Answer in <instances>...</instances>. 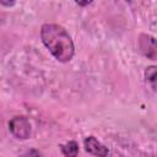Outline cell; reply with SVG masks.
<instances>
[{
    "instance_id": "6da1fadb",
    "label": "cell",
    "mask_w": 157,
    "mask_h": 157,
    "mask_svg": "<svg viewBox=\"0 0 157 157\" xmlns=\"http://www.w3.org/2000/svg\"><path fill=\"white\" fill-rule=\"evenodd\" d=\"M40 38L43 44L58 61L67 63L74 58V42L63 26L56 23H44L40 28Z\"/></svg>"
},
{
    "instance_id": "7a4b0ae2",
    "label": "cell",
    "mask_w": 157,
    "mask_h": 157,
    "mask_svg": "<svg viewBox=\"0 0 157 157\" xmlns=\"http://www.w3.org/2000/svg\"><path fill=\"white\" fill-rule=\"evenodd\" d=\"M9 129L11 134L18 140H26L31 135V123L23 115L13 117L9 121Z\"/></svg>"
},
{
    "instance_id": "3957f363",
    "label": "cell",
    "mask_w": 157,
    "mask_h": 157,
    "mask_svg": "<svg viewBox=\"0 0 157 157\" xmlns=\"http://www.w3.org/2000/svg\"><path fill=\"white\" fill-rule=\"evenodd\" d=\"M139 45L145 56H147L151 60H155L157 56V49H156V39L155 37L150 34H141L139 39Z\"/></svg>"
},
{
    "instance_id": "277c9868",
    "label": "cell",
    "mask_w": 157,
    "mask_h": 157,
    "mask_svg": "<svg viewBox=\"0 0 157 157\" xmlns=\"http://www.w3.org/2000/svg\"><path fill=\"white\" fill-rule=\"evenodd\" d=\"M85 150L94 156H107L109 153L108 147H105L103 144H101L94 136H87L83 141Z\"/></svg>"
},
{
    "instance_id": "5b68a950",
    "label": "cell",
    "mask_w": 157,
    "mask_h": 157,
    "mask_svg": "<svg viewBox=\"0 0 157 157\" xmlns=\"http://www.w3.org/2000/svg\"><path fill=\"white\" fill-rule=\"evenodd\" d=\"M59 147L64 156H77L78 153V144L76 141H69L64 145H60Z\"/></svg>"
},
{
    "instance_id": "8992f818",
    "label": "cell",
    "mask_w": 157,
    "mask_h": 157,
    "mask_svg": "<svg viewBox=\"0 0 157 157\" xmlns=\"http://www.w3.org/2000/svg\"><path fill=\"white\" fill-rule=\"evenodd\" d=\"M145 78L147 82H150L152 90H156V66L151 65L148 67H146L145 70Z\"/></svg>"
},
{
    "instance_id": "52a82bcc",
    "label": "cell",
    "mask_w": 157,
    "mask_h": 157,
    "mask_svg": "<svg viewBox=\"0 0 157 157\" xmlns=\"http://www.w3.org/2000/svg\"><path fill=\"white\" fill-rule=\"evenodd\" d=\"M16 4V0H0V5L6 6V7H11Z\"/></svg>"
},
{
    "instance_id": "ba28073f",
    "label": "cell",
    "mask_w": 157,
    "mask_h": 157,
    "mask_svg": "<svg viewBox=\"0 0 157 157\" xmlns=\"http://www.w3.org/2000/svg\"><path fill=\"white\" fill-rule=\"evenodd\" d=\"M92 1H93V0H75V2H76L77 5H80V6H87V5H90Z\"/></svg>"
},
{
    "instance_id": "9c48e42d",
    "label": "cell",
    "mask_w": 157,
    "mask_h": 157,
    "mask_svg": "<svg viewBox=\"0 0 157 157\" xmlns=\"http://www.w3.org/2000/svg\"><path fill=\"white\" fill-rule=\"evenodd\" d=\"M26 155H36V156H39L40 155V152H38V151H28V152H26Z\"/></svg>"
}]
</instances>
